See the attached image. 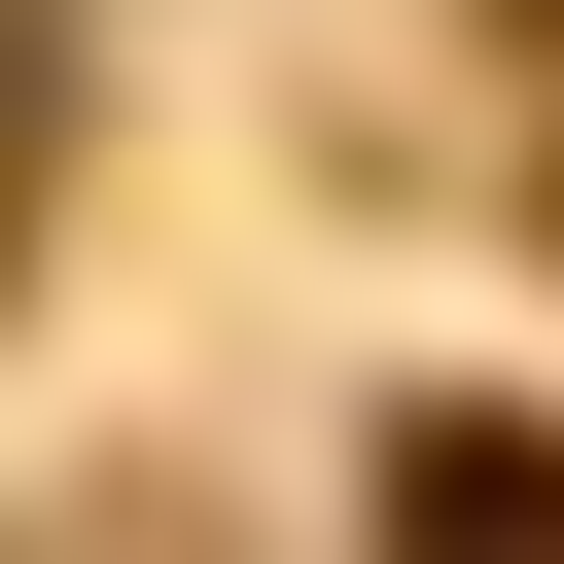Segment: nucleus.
I'll return each instance as SVG.
<instances>
[{
    "label": "nucleus",
    "instance_id": "nucleus-2",
    "mask_svg": "<svg viewBox=\"0 0 564 564\" xmlns=\"http://www.w3.org/2000/svg\"><path fill=\"white\" fill-rule=\"evenodd\" d=\"M0 212H35V35H0Z\"/></svg>",
    "mask_w": 564,
    "mask_h": 564
},
{
    "label": "nucleus",
    "instance_id": "nucleus-1",
    "mask_svg": "<svg viewBox=\"0 0 564 564\" xmlns=\"http://www.w3.org/2000/svg\"><path fill=\"white\" fill-rule=\"evenodd\" d=\"M388 564H564V423L423 388V423H388Z\"/></svg>",
    "mask_w": 564,
    "mask_h": 564
}]
</instances>
